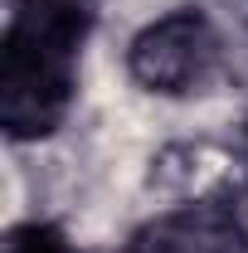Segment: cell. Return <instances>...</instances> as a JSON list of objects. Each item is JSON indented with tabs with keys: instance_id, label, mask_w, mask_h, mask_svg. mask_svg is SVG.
I'll return each instance as SVG.
<instances>
[{
	"instance_id": "cell-1",
	"label": "cell",
	"mask_w": 248,
	"mask_h": 253,
	"mask_svg": "<svg viewBox=\"0 0 248 253\" xmlns=\"http://www.w3.org/2000/svg\"><path fill=\"white\" fill-rule=\"evenodd\" d=\"M88 30V0H15L0 34V126L10 141H39L63 126Z\"/></svg>"
},
{
	"instance_id": "cell-2",
	"label": "cell",
	"mask_w": 248,
	"mask_h": 253,
	"mask_svg": "<svg viewBox=\"0 0 248 253\" xmlns=\"http://www.w3.org/2000/svg\"><path fill=\"white\" fill-rule=\"evenodd\" d=\"M224 44L205 10H170L126 44V73L161 97H190L219 73Z\"/></svg>"
},
{
	"instance_id": "cell-3",
	"label": "cell",
	"mask_w": 248,
	"mask_h": 253,
	"mask_svg": "<svg viewBox=\"0 0 248 253\" xmlns=\"http://www.w3.org/2000/svg\"><path fill=\"white\" fill-rule=\"evenodd\" d=\"M122 253H248V219L234 200H195L146 219Z\"/></svg>"
},
{
	"instance_id": "cell-4",
	"label": "cell",
	"mask_w": 248,
	"mask_h": 253,
	"mask_svg": "<svg viewBox=\"0 0 248 253\" xmlns=\"http://www.w3.org/2000/svg\"><path fill=\"white\" fill-rule=\"evenodd\" d=\"M5 253H73L68 234L54 229L44 219H30V224H15L10 239H5Z\"/></svg>"
}]
</instances>
